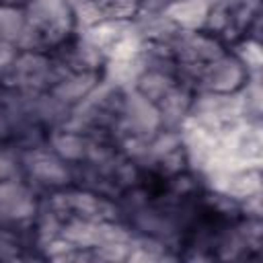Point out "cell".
Instances as JSON below:
<instances>
[{
    "label": "cell",
    "instance_id": "7c38bea8",
    "mask_svg": "<svg viewBox=\"0 0 263 263\" xmlns=\"http://www.w3.org/2000/svg\"><path fill=\"white\" fill-rule=\"evenodd\" d=\"M185 107H187V99L185 95L177 92V90H168L164 97H162V117H166L168 121H177L183 117L185 113Z\"/></svg>",
    "mask_w": 263,
    "mask_h": 263
},
{
    "label": "cell",
    "instance_id": "8fae6325",
    "mask_svg": "<svg viewBox=\"0 0 263 263\" xmlns=\"http://www.w3.org/2000/svg\"><path fill=\"white\" fill-rule=\"evenodd\" d=\"M23 33H25L23 16L12 8H0V37L18 39Z\"/></svg>",
    "mask_w": 263,
    "mask_h": 263
},
{
    "label": "cell",
    "instance_id": "ac0fdd59",
    "mask_svg": "<svg viewBox=\"0 0 263 263\" xmlns=\"http://www.w3.org/2000/svg\"><path fill=\"white\" fill-rule=\"evenodd\" d=\"M10 60V49L0 41V64H4V62H8Z\"/></svg>",
    "mask_w": 263,
    "mask_h": 263
},
{
    "label": "cell",
    "instance_id": "9c48e42d",
    "mask_svg": "<svg viewBox=\"0 0 263 263\" xmlns=\"http://www.w3.org/2000/svg\"><path fill=\"white\" fill-rule=\"evenodd\" d=\"M14 72L23 84H37V80H41L45 76L47 64L39 55H25L23 60H18Z\"/></svg>",
    "mask_w": 263,
    "mask_h": 263
},
{
    "label": "cell",
    "instance_id": "ba28073f",
    "mask_svg": "<svg viewBox=\"0 0 263 263\" xmlns=\"http://www.w3.org/2000/svg\"><path fill=\"white\" fill-rule=\"evenodd\" d=\"M92 86V76L90 74H80V76H72L64 82H60V86L55 88V97L60 101H78L82 99Z\"/></svg>",
    "mask_w": 263,
    "mask_h": 263
},
{
    "label": "cell",
    "instance_id": "2e32d148",
    "mask_svg": "<svg viewBox=\"0 0 263 263\" xmlns=\"http://www.w3.org/2000/svg\"><path fill=\"white\" fill-rule=\"evenodd\" d=\"M72 205H74L78 212H82L84 216H90V218L101 216V210L105 208L103 201H99L95 195H88V193L72 195Z\"/></svg>",
    "mask_w": 263,
    "mask_h": 263
},
{
    "label": "cell",
    "instance_id": "7a4b0ae2",
    "mask_svg": "<svg viewBox=\"0 0 263 263\" xmlns=\"http://www.w3.org/2000/svg\"><path fill=\"white\" fill-rule=\"evenodd\" d=\"M125 109H127V117H129L132 125L140 132H152L160 121V115H158L156 107L152 105V101L140 92H134L127 97Z\"/></svg>",
    "mask_w": 263,
    "mask_h": 263
},
{
    "label": "cell",
    "instance_id": "5bb4252c",
    "mask_svg": "<svg viewBox=\"0 0 263 263\" xmlns=\"http://www.w3.org/2000/svg\"><path fill=\"white\" fill-rule=\"evenodd\" d=\"M136 72H138V66H136V62L132 58H117L113 62V66L109 68V74L117 84L132 80L136 76Z\"/></svg>",
    "mask_w": 263,
    "mask_h": 263
},
{
    "label": "cell",
    "instance_id": "277c9868",
    "mask_svg": "<svg viewBox=\"0 0 263 263\" xmlns=\"http://www.w3.org/2000/svg\"><path fill=\"white\" fill-rule=\"evenodd\" d=\"M168 16L187 27V29H193L197 25H201L208 16V2L205 0H181V2H175L168 10Z\"/></svg>",
    "mask_w": 263,
    "mask_h": 263
},
{
    "label": "cell",
    "instance_id": "8992f818",
    "mask_svg": "<svg viewBox=\"0 0 263 263\" xmlns=\"http://www.w3.org/2000/svg\"><path fill=\"white\" fill-rule=\"evenodd\" d=\"M31 14L39 25L45 27H62L68 21L64 0H35L31 6Z\"/></svg>",
    "mask_w": 263,
    "mask_h": 263
},
{
    "label": "cell",
    "instance_id": "3957f363",
    "mask_svg": "<svg viewBox=\"0 0 263 263\" xmlns=\"http://www.w3.org/2000/svg\"><path fill=\"white\" fill-rule=\"evenodd\" d=\"M242 80V68L234 60H216L208 72V84L216 92H228Z\"/></svg>",
    "mask_w": 263,
    "mask_h": 263
},
{
    "label": "cell",
    "instance_id": "e0dca14e",
    "mask_svg": "<svg viewBox=\"0 0 263 263\" xmlns=\"http://www.w3.org/2000/svg\"><path fill=\"white\" fill-rule=\"evenodd\" d=\"M10 171H12L10 162H8L6 158H2V156H0V179H4V177L10 173Z\"/></svg>",
    "mask_w": 263,
    "mask_h": 263
},
{
    "label": "cell",
    "instance_id": "4fadbf2b",
    "mask_svg": "<svg viewBox=\"0 0 263 263\" xmlns=\"http://www.w3.org/2000/svg\"><path fill=\"white\" fill-rule=\"evenodd\" d=\"M55 150L66 158H78L84 154V140L74 134H62L53 140Z\"/></svg>",
    "mask_w": 263,
    "mask_h": 263
},
{
    "label": "cell",
    "instance_id": "52a82bcc",
    "mask_svg": "<svg viewBox=\"0 0 263 263\" xmlns=\"http://www.w3.org/2000/svg\"><path fill=\"white\" fill-rule=\"evenodd\" d=\"M226 191L238 195V197H249L253 193L259 191V171L257 168H247V171H238L234 175H228L226 181Z\"/></svg>",
    "mask_w": 263,
    "mask_h": 263
},
{
    "label": "cell",
    "instance_id": "30bf717a",
    "mask_svg": "<svg viewBox=\"0 0 263 263\" xmlns=\"http://www.w3.org/2000/svg\"><path fill=\"white\" fill-rule=\"evenodd\" d=\"M168 90H171L168 78H164L162 74H156V72L146 74V76L142 78V82H140V95H144V97L150 99V101L162 99Z\"/></svg>",
    "mask_w": 263,
    "mask_h": 263
},
{
    "label": "cell",
    "instance_id": "5b68a950",
    "mask_svg": "<svg viewBox=\"0 0 263 263\" xmlns=\"http://www.w3.org/2000/svg\"><path fill=\"white\" fill-rule=\"evenodd\" d=\"M29 168L35 177H39L41 181L45 183H64L68 179V173L66 168L49 154H43V152H35L31 154L29 158Z\"/></svg>",
    "mask_w": 263,
    "mask_h": 263
},
{
    "label": "cell",
    "instance_id": "6da1fadb",
    "mask_svg": "<svg viewBox=\"0 0 263 263\" xmlns=\"http://www.w3.org/2000/svg\"><path fill=\"white\" fill-rule=\"evenodd\" d=\"M33 212L29 193L16 183H0V220H21Z\"/></svg>",
    "mask_w": 263,
    "mask_h": 263
},
{
    "label": "cell",
    "instance_id": "9a60e30c",
    "mask_svg": "<svg viewBox=\"0 0 263 263\" xmlns=\"http://www.w3.org/2000/svg\"><path fill=\"white\" fill-rule=\"evenodd\" d=\"M187 49H189L191 55L197 58V60H216L218 53H220V51H218V43H214V41H210V39H205V37L191 39L189 45H187Z\"/></svg>",
    "mask_w": 263,
    "mask_h": 263
}]
</instances>
